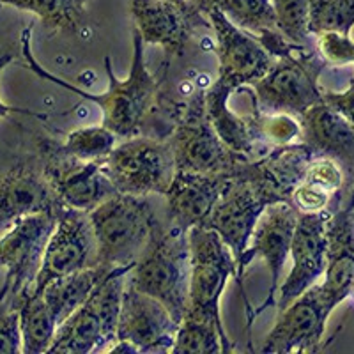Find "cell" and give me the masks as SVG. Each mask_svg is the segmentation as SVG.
<instances>
[{
  "instance_id": "6da1fadb",
  "label": "cell",
  "mask_w": 354,
  "mask_h": 354,
  "mask_svg": "<svg viewBox=\"0 0 354 354\" xmlns=\"http://www.w3.org/2000/svg\"><path fill=\"white\" fill-rule=\"evenodd\" d=\"M30 32H32L30 27L21 32V52H24L30 71L36 73L37 77L43 78V80L52 82V84L64 87L66 91H71L84 100L96 103L103 113L101 124L115 133L117 138H129L140 135L147 117L151 115V110L156 105L161 80H158L156 75L149 73V69L145 66L144 41H142L140 34L137 32V28L133 30V59L126 80H119L115 77L112 59L105 57V71L106 77H109V88H106L105 94L87 93L84 88L75 87V85L68 84L62 78L46 71L34 59L32 50H30Z\"/></svg>"
},
{
  "instance_id": "7a4b0ae2",
  "label": "cell",
  "mask_w": 354,
  "mask_h": 354,
  "mask_svg": "<svg viewBox=\"0 0 354 354\" xmlns=\"http://www.w3.org/2000/svg\"><path fill=\"white\" fill-rule=\"evenodd\" d=\"M277 202H290V198L278 188L270 177L257 165V160H250L245 169L234 176L223 194L214 204L209 218L202 227L211 229L229 246L236 261V282L241 290L246 306V317L250 319V303L243 290L241 261L250 245L252 234L259 218L268 205Z\"/></svg>"
},
{
  "instance_id": "3957f363",
  "label": "cell",
  "mask_w": 354,
  "mask_h": 354,
  "mask_svg": "<svg viewBox=\"0 0 354 354\" xmlns=\"http://www.w3.org/2000/svg\"><path fill=\"white\" fill-rule=\"evenodd\" d=\"M189 271L188 232L158 225L149 245L126 274V286L149 294L181 322L188 305Z\"/></svg>"
},
{
  "instance_id": "277c9868",
  "label": "cell",
  "mask_w": 354,
  "mask_h": 354,
  "mask_svg": "<svg viewBox=\"0 0 354 354\" xmlns=\"http://www.w3.org/2000/svg\"><path fill=\"white\" fill-rule=\"evenodd\" d=\"M88 218L96 238V266L109 270L135 264L160 225L149 201L129 194L112 195Z\"/></svg>"
},
{
  "instance_id": "5b68a950",
  "label": "cell",
  "mask_w": 354,
  "mask_h": 354,
  "mask_svg": "<svg viewBox=\"0 0 354 354\" xmlns=\"http://www.w3.org/2000/svg\"><path fill=\"white\" fill-rule=\"evenodd\" d=\"M189 290L188 317L214 322L223 338V353H234L236 346L225 333L220 314V299L229 278L236 274V261L229 246L214 230L194 227L188 230Z\"/></svg>"
},
{
  "instance_id": "8992f818",
  "label": "cell",
  "mask_w": 354,
  "mask_h": 354,
  "mask_svg": "<svg viewBox=\"0 0 354 354\" xmlns=\"http://www.w3.org/2000/svg\"><path fill=\"white\" fill-rule=\"evenodd\" d=\"M131 268L126 266L113 271L57 326L48 354H91L115 342L126 274Z\"/></svg>"
},
{
  "instance_id": "52a82bcc",
  "label": "cell",
  "mask_w": 354,
  "mask_h": 354,
  "mask_svg": "<svg viewBox=\"0 0 354 354\" xmlns=\"http://www.w3.org/2000/svg\"><path fill=\"white\" fill-rule=\"evenodd\" d=\"M328 62L317 50L299 46L274 59L270 71L252 85L254 106L262 113H289L299 117L322 103L319 77Z\"/></svg>"
},
{
  "instance_id": "ba28073f",
  "label": "cell",
  "mask_w": 354,
  "mask_h": 354,
  "mask_svg": "<svg viewBox=\"0 0 354 354\" xmlns=\"http://www.w3.org/2000/svg\"><path fill=\"white\" fill-rule=\"evenodd\" d=\"M176 169L197 174H239L254 158L232 151L218 137L205 112L204 91H197L176 115L170 137Z\"/></svg>"
},
{
  "instance_id": "9c48e42d",
  "label": "cell",
  "mask_w": 354,
  "mask_h": 354,
  "mask_svg": "<svg viewBox=\"0 0 354 354\" xmlns=\"http://www.w3.org/2000/svg\"><path fill=\"white\" fill-rule=\"evenodd\" d=\"M105 170L119 194L140 197H165L177 172L170 142L144 135L122 138L105 160Z\"/></svg>"
},
{
  "instance_id": "30bf717a",
  "label": "cell",
  "mask_w": 354,
  "mask_h": 354,
  "mask_svg": "<svg viewBox=\"0 0 354 354\" xmlns=\"http://www.w3.org/2000/svg\"><path fill=\"white\" fill-rule=\"evenodd\" d=\"M55 229V214L36 213L20 218L0 239V268L6 270L0 305H12L32 290L44 248Z\"/></svg>"
},
{
  "instance_id": "8fae6325",
  "label": "cell",
  "mask_w": 354,
  "mask_h": 354,
  "mask_svg": "<svg viewBox=\"0 0 354 354\" xmlns=\"http://www.w3.org/2000/svg\"><path fill=\"white\" fill-rule=\"evenodd\" d=\"M41 170L57 198L73 209L91 213L119 194L105 170V160L85 161L62 153L59 142L41 140Z\"/></svg>"
},
{
  "instance_id": "7c38bea8",
  "label": "cell",
  "mask_w": 354,
  "mask_h": 354,
  "mask_svg": "<svg viewBox=\"0 0 354 354\" xmlns=\"http://www.w3.org/2000/svg\"><path fill=\"white\" fill-rule=\"evenodd\" d=\"M96 266V238L88 213L62 204L55 213V229L44 248L41 270L30 292H39L55 278Z\"/></svg>"
},
{
  "instance_id": "4fadbf2b",
  "label": "cell",
  "mask_w": 354,
  "mask_h": 354,
  "mask_svg": "<svg viewBox=\"0 0 354 354\" xmlns=\"http://www.w3.org/2000/svg\"><path fill=\"white\" fill-rule=\"evenodd\" d=\"M331 312L333 310L324 298L321 283H314L286 308L278 310L277 322L259 353H317Z\"/></svg>"
},
{
  "instance_id": "5bb4252c",
  "label": "cell",
  "mask_w": 354,
  "mask_h": 354,
  "mask_svg": "<svg viewBox=\"0 0 354 354\" xmlns=\"http://www.w3.org/2000/svg\"><path fill=\"white\" fill-rule=\"evenodd\" d=\"M298 216L299 211L290 202H277V204H271L266 207L264 213L259 218L257 225H255L248 248L243 255L241 280L245 277V271L250 262L254 261L255 257H261L268 266V270H270L271 283L268 298L264 299L261 306H257L252 312V322L262 312L277 305L278 282H280L283 266H286L287 257L290 254V245H292Z\"/></svg>"
},
{
  "instance_id": "9a60e30c",
  "label": "cell",
  "mask_w": 354,
  "mask_h": 354,
  "mask_svg": "<svg viewBox=\"0 0 354 354\" xmlns=\"http://www.w3.org/2000/svg\"><path fill=\"white\" fill-rule=\"evenodd\" d=\"M216 36L218 78L236 88L252 87L273 64V57L266 52L255 36L234 25L223 12L211 9L204 15Z\"/></svg>"
},
{
  "instance_id": "2e32d148",
  "label": "cell",
  "mask_w": 354,
  "mask_h": 354,
  "mask_svg": "<svg viewBox=\"0 0 354 354\" xmlns=\"http://www.w3.org/2000/svg\"><path fill=\"white\" fill-rule=\"evenodd\" d=\"M179 322L165 305L133 287L124 286L117 322V340L131 344L137 353H172Z\"/></svg>"
},
{
  "instance_id": "e0dca14e",
  "label": "cell",
  "mask_w": 354,
  "mask_h": 354,
  "mask_svg": "<svg viewBox=\"0 0 354 354\" xmlns=\"http://www.w3.org/2000/svg\"><path fill=\"white\" fill-rule=\"evenodd\" d=\"M331 213L328 209L319 213H299L294 230L290 257L292 268L289 277L278 287L277 308H286L289 303L317 283L326 270V225Z\"/></svg>"
},
{
  "instance_id": "ac0fdd59",
  "label": "cell",
  "mask_w": 354,
  "mask_h": 354,
  "mask_svg": "<svg viewBox=\"0 0 354 354\" xmlns=\"http://www.w3.org/2000/svg\"><path fill=\"white\" fill-rule=\"evenodd\" d=\"M238 174H197L177 170L167 189V220L170 227L188 232L209 218L223 189Z\"/></svg>"
},
{
  "instance_id": "d6986e66",
  "label": "cell",
  "mask_w": 354,
  "mask_h": 354,
  "mask_svg": "<svg viewBox=\"0 0 354 354\" xmlns=\"http://www.w3.org/2000/svg\"><path fill=\"white\" fill-rule=\"evenodd\" d=\"M61 205L41 167L21 161L0 174V232L28 214H55Z\"/></svg>"
},
{
  "instance_id": "ffe728a7",
  "label": "cell",
  "mask_w": 354,
  "mask_h": 354,
  "mask_svg": "<svg viewBox=\"0 0 354 354\" xmlns=\"http://www.w3.org/2000/svg\"><path fill=\"white\" fill-rule=\"evenodd\" d=\"M129 11L144 44H158L169 55L185 52L195 21L204 17L188 2L176 6L167 0H131Z\"/></svg>"
},
{
  "instance_id": "44dd1931",
  "label": "cell",
  "mask_w": 354,
  "mask_h": 354,
  "mask_svg": "<svg viewBox=\"0 0 354 354\" xmlns=\"http://www.w3.org/2000/svg\"><path fill=\"white\" fill-rule=\"evenodd\" d=\"M299 142L308 145L314 156L331 158L346 174V192L354 181V128L324 103L312 106L298 117ZM346 195V194H344ZM344 201V198H342Z\"/></svg>"
},
{
  "instance_id": "7402d4cb",
  "label": "cell",
  "mask_w": 354,
  "mask_h": 354,
  "mask_svg": "<svg viewBox=\"0 0 354 354\" xmlns=\"http://www.w3.org/2000/svg\"><path fill=\"white\" fill-rule=\"evenodd\" d=\"M326 270L321 289L331 310L351 296L354 283V218L349 211L331 213L326 225Z\"/></svg>"
},
{
  "instance_id": "603a6c76",
  "label": "cell",
  "mask_w": 354,
  "mask_h": 354,
  "mask_svg": "<svg viewBox=\"0 0 354 354\" xmlns=\"http://www.w3.org/2000/svg\"><path fill=\"white\" fill-rule=\"evenodd\" d=\"M234 91H238V88L229 82L218 78L207 91H204L205 112H207V117H209L214 131L218 133V137L225 142L230 149L254 158L257 144L252 137L250 119L238 115L229 106V97L232 96Z\"/></svg>"
},
{
  "instance_id": "cb8c5ba5",
  "label": "cell",
  "mask_w": 354,
  "mask_h": 354,
  "mask_svg": "<svg viewBox=\"0 0 354 354\" xmlns=\"http://www.w3.org/2000/svg\"><path fill=\"white\" fill-rule=\"evenodd\" d=\"M117 270H109L103 266H91L66 277L55 278L36 294H41V298L44 299L55 317L57 324H61L93 294V290L103 280H106Z\"/></svg>"
},
{
  "instance_id": "d4e9b609",
  "label": "cell",
  "mask_w": 354,
  "mask_h": 354,
  "mask_svg": "<svg viewBox=\"0 0 354 354\" xmlns=\"http://www.w3.org/2000/svg\"><path fill=\"white\" fill-rule=\"evenodd\" d=\"M20 315L21 331V353L44 354L48 353L57 331V321L46 306L41 294L28 292L24 298L11 305Z\"/></svg>"
},
{
  "instance_id": "484cf974",
  "label": "cell",
  "mask_w": 354,
  "mask_h": 354,
  "mask_svg": "<svg viewBox=\"0 0 354 354\" xmlns=\"http://www.w3.org/2000/svg\"><path fill=\"white\" fill-rule=\"evenodd\" d=\"M188 4L194 6L201 15L216 9L252 36L277 28L271 0H188Z\"/></svg>"
},
{
  "instance_id": "4316f807",
  "label": "cell",
  "mask_w": 354,
  "mask_h": 354,
  "mask_svg": "<svg viewBox=\"0 0 354 354\" xmlns=\"http://www.w3.org/2000/svg\"><path fill=\"white\" fill-rule=\"evenodd\" d=\"M85 2L87 0H0V6L32 12L48 30L77 32Z\"/></svg>"
},
{
  "instance_id": "83f0119b",
  "label": "cell",
  "mask_w": 354,
  "mask_h": 354,
  "mask_svg": "<svg viewBox=\"0 0 354 354\" xmlns=\"http://www.w3.org/2000/svg\"><path fill=\"white\" fill-rule=\"evenodd\" d=\"M174 354H220L223 338L214 322L185 315L179 322L172 346Z\"/></svg>"
},
{
  "instance_id": "f1b7e54d",
  "label": "cell",
  "mask_w": 354,
  "mask_h": 354,
  "mask_svg": "<svg viewBox=\"0 0 354 354\" xmlns=\"http://www.w3.org/2000/svg\"><path fill=\"white\" fill-rule=\"evenodd\" d=\"M248 119L255 144L264 145V149L294 144L301 137L299 119L289 113H262L254 109Z\"/></svg>"
},
{
  "instance_id": "f546056e",
  "label": "cell",
  "mask_w": 354,
  "mask_h": 354,
  "mask_svg": "<svg viewBox=\"0 0 354 354\" xmlns=\"http://www.w3.org/2000/svg\"><path fill=\"white\" fill-rule=\"evenodd\" d=\"M117 145V135L105 126H85L73 129L62 144V153L85 161L106 160Z\"/></svg>"
},
{
  "instance_id": "4dcf8cb0",
  "label": "cell",
  "mask_w": 354,
  "mask_h": 354,
  "mask_svg": "<svg viewBox=\"0 0 354 354\" xmlns=\"http://www.w3.org/2000/svg\"><path fill=\"white\" fill-rule=\"evenodd\" d=\"M354 27V0H312L310 2V36L337 32L349 36Z\"/></svg>"
},
{
  "instance_id": "1f68e13d",
  "label": "cell",
  "mask_w": 354,
  "mask_h": 354,
  "mask_svg": "<svg viewBox=\"0 0 354 354\" xmlns=\"http://www.w3.org/2000/svg\"><path fill=\"white\" fill-rule=\"evenodd\" d=\"M310 2L312 0H271L278 32L290 43L308 44Z\"/></svg>"
},
{
  "instance_id": "d6a6232c",
  "label": "cell",
  "mask_w": 354,
  "mask_h": 354,
  "mask_svg": "<svg viewBox=\"0 0 354 354\" xmlns=\"http://www.w3.org/2000/svg\"><path fill=\"white\" fill-rule=\"evenodd\" d=\"M317 52L328 64H354V43L349 36L337 32H324L319 36Z\"/></svg>"
},
{
  "instance_id": "836d02e7",
  "label": "cell",
  "mask_w": 354,
  "mask_h": 354,
  "mask_svg": "<svg viewBox=\"0 0 354 354\" xmlns=\"http://www.w3.org/2000/svg\"><path fill=\"white\" fill-rule=\"evenodd\" d=\"M331 198L333 197L326 194L324 189L301 181L294 188L292 195H290V204L299 213H319V211H324L330 207Z\"/></svg>"
},
{
  "instance_id": "e575fe53",
  "label": "cell",
  "mask_w": 354,
  "mask_h": 354,
  "mask_svg": "<svg viewBox=\"0 0 354 354\" xmlns=\"http://www.w3.org/2000/svg\"><path fill=\"white\" fill-rule=\"evenodd\" d=\"M21 353L20 315L15 308H0V354Z\"/></svg>"
},
{
  "instance_id": "d590c367",
  "label": "cell",
  "mask_w": 354,
  "mask_h": 354,
  "mask_svg": "<svg viewBox=\"0 0 354 354\" xmlns=\"http://www.w3.org/2000/svg\"><path fill=\"white\" fill-rule=\"evenodd\" d=\"M322 103L344 117L354 128V80H351L349 87L344 93H333V91L322 88Z\"/></svg>"
},
{
  "instance_id": "8d00e7d4",
  "label": "cell",
  "mask_w": 354,
  "mask_h": 354,
  "mask_svg": "<svg viewBox=\"0 0 354 354\" xmlns=\"http://www.w3.org/2000/svg\"><path fill=\"white\" fill-rule=\"evenodd\" d=\"M12 59H15V53L12 52L0 53V75H2V71L11 64ZM11 113H20V115H30V117H37V119H46L44 113L32 112V110H27V109H20V106H9L0 101V117H8L11 115Z\"/></svg>"
},
{
  "instance_id": "74e56055",
  "label": "cell",
  "mask_w": 354,
  "mask_h": 354,
  "mask_svg": "<svg viewBox=\"0 0 354 354\" xmlns=\"http://www.w3.org/2000/svg\"><path fill=\"white\" fill-rule=\"evenodd\" d=\"M340 209H344V211L354 209V181H353V185L349 186V189L346 192V195H344V201H342V204H340Z\"/></svg>"
},
{
  "instance_id": "f35d334b",
  "label": "cell",
  "mask_w": 354,
  "mask_h": 354,
  "mask_svg": "<svg viewBox=\"0 0 354 354\" xmlns=\"http://www.w3.org/2000/svg\"><path fill=\"white\" fill-rule=\"evenodd\" d=\"M167 2H172V4H176V6H186V2H188V0H167Z\"/></svg>"
},
{
  "instance_id": "ab89813d",
  "label": "cell",
  "mask_w": 354,
  "mask_h": 354,
  "mask_svg": "<svg viewBox=\"0 0 354 354\" xmlns=\"http://www.w3.org/2000/svg\"><path fill=\"white\" fill-rule=\"evenodd\" d=\"M351 294H353V296H354V283H353V289H351Z\"/></svg>"
},
{
  "instance_id": "60d3db41",
  "label": "cell",
  "mask_w": 354,
  "mask_h": 354,
  "mask_svg": "<svg viewBox=\"0 0 354 354\" xmlns=\"http://www.w3.org/2000/svg\"><path fill=\"white\" fill-rule=\"evenodd\" d=\"M349 213H351V216H353V218H354V209H353V211H349Z\"/></svg>"
}]
</instances>
